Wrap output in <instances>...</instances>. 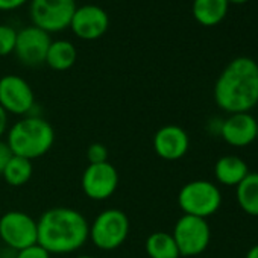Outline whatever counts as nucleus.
Listing matches in <instances>:
<instances>
[{
    "label": "nucleus",
    "instance_id": "obj_29",
    "mask_svg": "<svg viewBox=\"0 0 258 258\" xmlns=\"http://www.w3.org/2000/svg\"><path fill=\"white\" fill-rule=\"evenodd\" d=\"M76 258H94V256H90V255H81V256H76Z\"/></svg>",
    "mask_w": 258,
    "mask_h": 258
},
{
    "label": "nucleus",
    "instance_id": "obj_18",
    "mask_svg": "<svg viewBox=\"0 0 258 258\" xmlns=\"http://www.w3.org/2000/svg\"><path fill=\"white\" fill-rule=\"evenodd\" d=\"M235 188L238 207L249 216H258V172H249Z\"/></svg>",
    "mask_w": 258,
    "mask_h": 258
},
{
    "label": "nucleus",
    "instance_id": "obj_14",
    "mask_svg": "<svg viewBox=\"0 0 258 258\" xmlns=\"http://www.w3.org/2000/svg\"><path fill=\"white\" fill-rule=\"evenodd\" d=\"M256 121L258 120L249 112L229 114V117L220 123L219 133L228 145L244 148L256 140Z\"/></svg>",
    "mask_w": 258,
    "mask_h": 258
},
{
    "label": "nucleus",
    "instance_id": "obj_26",
    "mask_svg": "<svg viewBox=\"0 0 258 258\" xmlns=\"http://www.w3.org/2000/svg\"><path fill=\"white\" fill-rule=\"evenodd\" d=\"M8 129V112L0 106V139L7 133Z\"/></svg>",
    "mask_w": 258,
    "mask_h": 258
},
{
    "label": "nucleus",
    "instance_id": "obj_24",
    "mask_svg": "<svg viewBox=\"0 0 258 258\" xmlns=\"http://www.w3.org/2000/svg\"><path fill=\"white\" fill-rule=\"evenodd\" d=\"M11 157H13V152H11V149L8 148L7 142H2V140H0V175L4 173V169H5V166L8 164V161L11 160Z\"/></svg>",
    "mask_w": 258,
    "mask_h": 258
},
{
    "label": "nucleus",
    "instance_id": "obj_30",
    "mask_svg": "<svg viewBox=\"0 0 258 258\" xmlns=\"http://www.w3.org/2000/svg\"><path fill=\"white\" fill-rule=\"evenodd\" d=\"M256 142H258V121H256Z\"/></svg>",
    "mask_w": 258,
    "mask_h": 258
},
{
    "label": "nucleus",
    "instance_id": "obj_23",
    "mask_svg": "<svg viewBox=\"0 0 258 258\" xmlns=\"http://www.w3.org/2000/svg\"><path fill=\"white\" fill-rule=\"evenodd\" d=\"M14 258H50V253L37 243V244H32L29 247L19 250Z\"/></svg>",
    "mask_w": 258,
    "mask_h": 258
},
{
    "label": "nucleus",
    "instance_id": "obj_31",
    "mask_svg": "<svg viewBox=\"0 0 258 258\" xmlns=\"http://www.w3.org/2000/svg\"><path fill=\"white\" fill-rule=\"evenodd\" d=\"M0 217H2V211H0Z\"/></svg>",
    "mask_w": 258,
    "mask_h": 258
},
{
    "label": "nucleus",
    "instance_id": "obj_4",
    "mask_svg": "<svg viewBox=\"0 0 258 258\" xmlns=\"http://www.w3.org/2000/svg\"><path fill=\"white\" fill-rule=\"evenodd\" d=\"M129 228L127 216L118 208H109L94 217L88 238L100 250H114L126 241Z\"/></svg>",
    "mask_w": 258,
    "mask_h": 258
},
{
    "label": "nucleus",
    "instance_id": "obj_10",
    "mask_svg": "<svg viewBox=\"0 0 258 258\" xmlns=\"http://www.w3.org/2000/svg\"><path fill=\"white\" fill-rule=\"evenodd\" d=\"M118 185V172L111 163L90 164L81 179V187L84 195L93 201L109 199Z\"/></svg>",
    "mask_w": 258,
    "mask_h": 258
},
{
    "label": "nucleus",
    "instance_id": "obj_12",
    "mask_svg": "<svg viewBox=\"0 0 258 258\" xmlns=\"http://www.w3.org/2000/svg\"><path fill=\"white\" fill-rule=\"evenodd\" d=\"M109 26V17L106 11L97 5H82L78 7L70 28L75 35L82 40H97L100 38Z\"/></svg>",
    "mask_w": 258,
    "mask_h": 258
},
{
    "label": "nucleus",
    "instance_id": "obj_11",
    "mask_svg": "<svg viewBox=\"0 0 258 258\" xmlns=\"http://www.w3.org/2000/svg\"><path fill=\"white\" fill-rule=\"evenodd\" d=\"M50 34L31 25L17 31L16 55L17 58L29 67L40 66L46 61L47 50L50 47Z\"/></svg>",
    "mask_w": 258,
    "mask_h": 258
},
{
    "label": "nucleus",
    "instance_id": "obj_20",
    "mask_svg": "<svg viewBox=\"0 0 258 258\" xmlns=\"http://www.w3.org/2000/svg\"><path fill=\"white\" fill-rule=\"evenodd\" d=\"M34 172V166L31 160L13 155L11 160L8 161V164L4 169V179L7 181L8 185L11 187H22L26 182H29L31 176Z\"/></svg>",
    "mask_w": 258,
    "mask_h": 258
},
{
    "label": "nucleus",
    "instance_id": "obj_15",
    "mask_svg": "<svg viewBox=\"0 0 258 258\" xmlns=\"http://www.w3.org/2000/svg\"><path fill=\"white\" fill-rule=\"evenodd\" d=\"M249 173L247 164L237 155H225L214 164L216 179L228 187H237Z\"/></svg>",
    "mask_w": 258,
    "mask_h": 258
},
{
    "label": "nucleus",
    "instance_id": "obj_17",
    "mask_svg": "<svg viewBox=\"0 0 258 258\" xmlns=\"http://www.w3.org/2000/svg\"><path fill=\"white\" fill-rule=\"evenodd\" d=\"M76 58L78 52L73 43L67 40H56L50 43L44 62L56 72H64L76 62Z\"/></svg>",
    "mask_w": 258,
    "mask_h": 258
},
{
    "label": "nucleus",
    "instance_id": "obj_1",
    "mask_svg": "<svg viewBox=\"0 0 258 258\" xmlns=\"http://www.w3.org/2000/svg\"><path fill=\"white\" fill-rule=\"evenodd\" d=\"M214 100L228 114L249 112L258 103V64L247 56L232 59L216 81Z\"/></svg>",
    "mask_w": 258,
    "mask_h": 258
},
{
    "label": "nucleus",
    "instance_id": "obj_25",
    "mask_svg": "<svg viewBox=\"0 0 258 258\" xmlns=\"http://www.w3.org/2000/svg\"><path fill=\"white\" fill-rule=\"evenodd\" d=\"M28 0H0V11H11L25 5Z\"/></svg>",
    "mask_w": 258,
    "mask_h": 258
},
{
    "label": "nucleus",
    "instance_id": "obj_2",
    "mask_svg": "<svg viewBox=\"0 0 258 258\" xmlns=\"http://www.w3.org/2000/svg\"><path fill=\"white\" fill-rule=\"evenodd\" d=\"M38 244L52 253H72L81 249L90 234V225L82 213L69 207H55L37 220Z\"/></svg>",
    "mask_w": 258,
    "mask_h": 258
},
{
    "label": "nucleus",
    "instance_id": "obj_6",
    "mask_svg": "<svg viewBox=\"0 0 258 258\" xmlns=\"http://www.w3.org/2000/svg\"><path fill=\"white\" fill-rule=\"evenodd\" d=\"M172 235L181 256H196L208 247L211 229L207 219L184 214L175 223Z\"/></svg>",
    "mask_w": 258,
    "mask_h": 258
},
{
    "label": "nucleus",
    "instance_id": "obj_16",
    "mask_svg": "<svg viewBox=\"0 0 258 258\" xmlns=\"http://www.w3.org/2000/svg\"><path fill=\"white\" fill-rule=\"evenodd\" d=\"M228 0H195L193 17L202 26H216L228 14Z\"/></svg>",
    "mask_w": 258,
    "mask_h": 258
},
{
    "label": "nucleus",
    "instance_id": "obj_5",
    "mask_svg": "<svg viewBox=\"0 0 258 258\" xmlns=\"http://www.w3.org/2000/svg\"><path fill=\"white\" fill-rule=\"evenodd\" d=\"M178 205L187 216L207 219L220 208L222 193L211 181H190L179 190Z\"/></svg>",
    "mask_w": 258,
    "mask_h": 258
},
{
    "label": "nucleus",
    "instance_id": "obj_13",
    "mask_svg": "<svg viewBox=\"0 0 258 258\" xmlns=\"http://www.w3.org/2000/svg\"><path fill=\"white\" fill-rule=\"evenodd\" d=\"M190 148L188 134L181 126L166 124L160 127L154 136V151L166 161L181 160Z\"/></svg>",
    "mask_w": 258,
    "mask_h": 258
},
{
    "label": "nucleus",
    "instance_id": "obj_28",
    "mask_svg": "<svg viewBox=\"0 0 258 258\" xmlns=\"http://www.w3.org/2000/svg\"><path fill=\"white\" fill-rule=\"evenodd\" d=\"M247 0H228V4H235V5H241V4H246Z\"/></svg>",
    "mask_w": 258,
    "mask_h": 258
},
{
    "label": "nucleus",
    "instance_id": "obj_27",
    "mask_svg": "<svg viewBox=\"0 0 258 258\" xmlns=\"http://www.w3.org/2000/svg\"><path fill=\"white\" fill-rule=\"evenodd\" d=\"M246 258H258V243H256V244H253V246L247 250Z\"/></svg>",
    "mask_w": 258,
    "mask_h": 258
},
{
    "label": "nucleus",
    "instance_id": "obj_22",
    "mask_svg": "<svg viewBox=\"0 0 258 258\" xmlns=\"http://www.w3.org/2000/svg\"><path fill=\"white\" fill-rule=\"evenodd\" d=\"M87 160L90 164H100L108 161V149L102 143H93L87 149Z\"/></svg>",
    "mask_w": 258,
    "mask_h": 258
},
{
    "label": "nucleus",
    "instance_id": "obj_7",
    "mask_svg": "<svg viewBox=\"0 0 258 258\" xmlns=\"http://www.w3.org/2000/svg\"><path fill=\"white\" fill-rule=\"evenodd\" d=\"M76 8V0H31L29 11L34 26L50 34L69 28Z\"/></svg>",
    "mask_w": 258,
    "mask_h": 258
},
{
    "label": "nucleus",
    "instance_id": "obj_8",
    "mask_svg": "<svg viewBox=\"0 0 258 258\" xmlns=\"http://www.w3.org/2000/svg\"><path fill=\"white\" fill-rule=\"evenodd\" d=\"M0 238L10 249L17 252L37 244V220L23 211H8L0 217Z\"/></svg>",
    "mask_w": 258,
    "mask_h": 258
},
{
    "label": "nucleus",
    "instance_id": "obj_3",
    "mask_svg": "<svg viewBox=\"0 0 258 258\" xmlns=\"http://www.w3.org/2000/svg\"><path fill=\"white\" fill-rule=\"evenodd\" d=\"M55 142V131L52 124L38 115H28L8 131L7 145L11 149L13 155L37 160L46 155Z\"/></svg>",
    "mask_w": 258,
    "mask_h": 258
},
{
    "label": "nucleus",
    "instance_id": "obj_9",
    "mask_svg": "<svg viewBox=\"0 0 258 258\" xmlns=\"http://www.w3.org/2000/svg\"><path fill=\"white\" fill-rule=\"evenodd\" d=\"M0 106L8 114H29L35 106V96L31 85L17 75H5L0 78Z\"/></svg>",
    "mask_w": 258,
    "mask_h": 258
},
{
    "label": "nucleus",
    "instance_id": "obj_21",
    "mask_svg": "<svg viewBox=\"0 0 258 258\" xmlns=\"http://www.w3.org/2000/svg\"><path fill=\"white\" fill-rule=\"evenodd\" d=\"M17 41V31L10 25H0V56L14 52Z\"/></svg>",
    "mask_w": 258,
    "mask_h": 258
},
{
    "label": "nucleus",
    "instance_id": "obj_19",
    "mask_svg": "<svg viewBox=\"0 0 258 258\" xmlns=\"http://www.w3.org/2000/svg\"><path fill=\"white\" fill-rule=\"evenodd\" d=\"M146 252L151 258H179V250L172 234L164 231L152 232L145 243Z\"/></svg>",
    "mask_w": 258,
    "mask_h": 258
}]
</instances>
